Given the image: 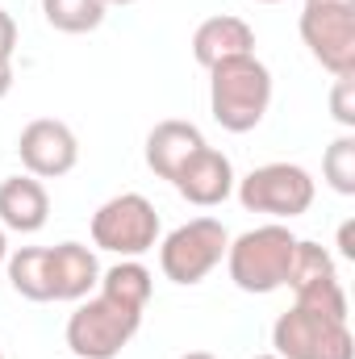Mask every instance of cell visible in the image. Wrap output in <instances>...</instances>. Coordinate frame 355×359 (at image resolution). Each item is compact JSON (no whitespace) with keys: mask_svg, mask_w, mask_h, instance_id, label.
Instances as JSON below:
<instances>
[{"mask_svg":"<svg viewBox=\"0 0 355 359\" xmlns=\"http://www.w3.org/2000/svg\"><path fill=\"white\" fill-rule=\"evenodd\" d=\"M105 0H42V17L59 34H92L105 25Z\"/></svg>","mask_w":355,"mask_h":359,"instance_id":"cell-18","label":"cell"},{"mask_svg":"<svg viewBox=\"0 0 355 359\" xmlns=\"http://www.w3.org/2000/svg\"><path fill=\"white\" fill-rule=\"evenodd\" d=\"M13 92V59H0V100Z\"/></svg>","mask_w":355,"mask_h":359,"instance_id":"cell-23","label":"cell"},{"mask_svg":"<svg viewBox=\"0 0 355 359\" xmlns=\"http://www.w3.org/2000/svg\"><path fill=\"white\" fill-rule=\"evenodd\" d=\"M339 251H343V259H355V222L339 226Z\"/></svg>","mask_w":355,"mask_h":359,"instance_id":"cell-22","label":"cell"},{"mask_svg":"<svg viewBox=\"0 0 355 359\" xmlns=\"http://www.w3.org/2000/svg\"><path fill=\"white\" fill-rule=\"evenodd\" d=\"M293 251H297V234L284 222H267V226H255V230L230 238V247H226V271H230V280H234L239 292L267 297V292H276V288L288 284Z\"/></svg>","mask_w":355,"mask_h":359,"instance_id":"cell-2","label":"cell"},{"mask_svg":"<svg viewBox=\"0 0 355 359\" xmlns=\"http://www.w3.org/2000/svg\"><path fill=\"white\" fill-rule=\"evenodd\" d=\"M330 113L343 130H355V76H335L330 88Z\"/></svg>","mask_w":355,"mask_h":359,"instance_id":"cell-20","label":"cell"},{"mask_svg":"<svg viewBox=\"0 0 355 359\" xmlns=\"http://www.w3.org/2000/svg\"><path fill=\"white\" fill-rule=\"evenodd\" d=\"M96 288L109 292V297H117V301H126V305H134V309H147L151 292H155V280H151V271L142 268L138 259H121L109 271H100Z\"/></svg>","mask_w":355,"mask_h":359,"instance_id":"cell-17","label":"cell"},{"mask_svg":"<svg viewBox=\"0 0 355 359\" xmlns=\"http://www.w3.org/2000/svg\"><path fill=\"white\" fill-rule=\"evenodd\" d=\"M255 359H280V355H276V351H272V355H255Z\"/></svg>","mask_w":355,"mask_h":359,"instance_id":"cell-28","label":"cell"},{"mask_svg":"<svg viewBox=\"0 0 355 359\" xmlns=\"http://www.w3.org/2000/svg\"><path fill=\"white\" fill-rule=\"evenodd\" d=\"M17 155L25 176L34 180H59L80 163V138L67 121L59 117H38L17 134Z\"/></svg>","mask_w":355,"mask_h":359,"instance_id":"cell-10","label":"cell"},{"mask_svg":"<svg viewBox=\"0 0 355 359\" xmlns=\"http://www.w3.org/2000/svg\"><path fill=\"white\" fill-rule=\"evenodd\" d=\"M17 50V21L8 8H0V59H13Z\"/></svg>","mask_w":355,"mask_h":359,"instance_id":"cell-21","label":"cell"},{"mask_svg":"<svg viewBox=\"0 0 355 359\" xmlns=\"http://www.w3.org/2000/svg\"><path fill=\"white\" fill-rule=\"evenodd\" d=\"M92 247L117 259H138L159 247V213L142 192H117L92 213Z\"/></svg>","mask_w":355,"mask_h":359,"instance_id":"cell-4","label":"cell"},{"mask_svg":"<svg viewBox=\"0 0 355 359\" xmlns=\"http://www.w3.org/2000/svg\"><path fill=\"white\" fill-rule=\"evenodd\" d=\"M272 109V72L260 55L209 67V113L226 134H251Z\"/></svg>","mask_w":355,"mask_h":359,"instance_id":"cell-1","label":"cell"},{"mask_svg":"<svg viewBox=\"0 0 355 359\" xmlns=\"http://www.w3.org/2000/svg\"><path fill=\"white\" fill-rule=\"evenodd\" d=\"M147 309H134L109 292L96 288V297L76 301V313L67 318V347L76 359H117L130 339L138 334Z\"/></svg>","mask_w":355,"mask_h":359,"instance_id":"cell-3","label":"cell"},{"mask_svg":"<svg viewBox=\"0 0 355 359\" xmlns=\"http://www.w3.org/2000/svg\"><path fill=\"white\" fill-rule=\"evenodd\" d=\"M226 247H230V230L217 217H192L159 243V268L172 284L192 288L213 268H222Z\"/></svg>","mask_w":355,"mask_h":359,"instance_id":"cell-5","label":"cell"},{"mask_svg":"<svg viewBox=\"0 0 355 359\" xmlns=\"http://www.w3.org/2000/svg\"><path fill=\"white\" fill-rule=\"evenodd\" d=\"M105 4H138V0H105Z\"/></svg>","mask_w":355,"mask_h":359,"instance_id":"cell-27","label":"cell"},{"mask_svg":"<svg viewBox=\"0 0 355 359\" xmlns=\"http://www.w3.org/2000/svg\"><path fill=\"white\" fill-rule=\"evenodd\" d=\"M234 192L247 213H267L276 222H293V217L309 213L318 184L301 163H264L239 180Z\"/></svg>","mask_w":355,"mask_h":359,"instance_id":"cell-6","label":"cell"},{"mask_svg":"<svg viewBox=\"0 0 355 359\" xmlns=\"http://www.w3.org/2000/svg\"><path fill=\"white\" fill-rule=\"evenodd\" d=\"M234 163H230V155H222L217 147H201L184 168H180V176L172 180V188H176L180 196L188 201V205H196V209H213V205H222L226 196H234Z\"/></svg>","mask_w":355,"mask_h":359,"instance_id":"cell-11","label":"cell"},{"mask_svg":"<svg viewBox=\"0 0 355 359\" xmlns=\"http://www.w3.org/2000/svg\"><path fill=\"white\" fill-rule=\"evenodd\" d=\"M239 55H255V29L234 17V13H217V17H205L196 29H192V59L209 72L226 59H239Z\"/></svg>","mask_w":355,"mask_h":359,"instance_id":"cell-12","label":"cell"},{"mask_svg":"<svg viewBox=\"0 0 355 359\" xmlns=\"http://www.w3.org/2000/svg\"><path fill=\"white\" fill-rule=\"evenodd\" d=\"M4 268H8V284L17 297H25L34 305L55 301L51 297V247H17V251H8Z\"/></svg>","mask_w":355,"mask_h":359,"instance_id":"cell-16","label":"cell"},{"mask_svg":"<svg viewBox=\"0 0 355 359\" xmlns=\"http://www.w3.org/2000/svg\"><path fill=\"white\" fill-rule=\"evenodd\" d=\"M205 147V134L192 126V121H180V117H168V121H159L151 134H147V147H142V155H147V168L155 172L159 180H172L180 176V168L196 155Z\"/></svg>","mask_w":355,"mask_h":359,"instance_id":"cell-13","label":"cell"},{"mask_svg":"<svg viewBox=\"0 0 355 359\" xmlns=\"http://www.w3.org/2000/svg\"><path fill=\"white\" fill-rule=\"evenodd\" d=\"M51 217V192L34 176L0 180V226L13 234H38Z\"/></svg>","mask_w":355,"mask_h":359,"instance_id":"cell-14","label":"cell"},{"mask_svg":"<svg viewBox=\"0 0 355 359\" xmlns=\"http://www.w3.org/2000/svg\"><path fill=\"white\" fill-rule=\"evenodd\" d=\"M284 288H293V305L297 309L347 322V288H343L339 268H335V255L326 247H318L309 238H297L293 268H288V284Z\"/></svg>","mask_w":355,"mask_h":359,"instance_id":"cell-8","label":"cell"},{"mask_svg":"<svg viewBox=\"0 0 355 359\" xmlns=\"http://www.w3.org/2000/svg\"><path fill=\"white\" fill-rule=\"evenodd\" d=\"M180 359H217V355H209V351H188V355H180Z\"/></svg>","mask_w":355,"mask_h":359,"instance_id":"cell-25","label":"cell"},{"mask_svg":"<svg viewBox=\"0 0 355 359\" xmlns=\"http://www.w3.org/2000/svg\"><path fill=\"white\" fill-rule=\"evenodd\" d=\"M322 180L339 192V196H355V134H339L326 155H322Z\"/></svg>","mask_w":355,"mask_h":359,"instance_id":"cell-19","label":"cell"},{"mask_svg":"<svg viewBox=\"0 0 355 359\" xmlns=\"http://www.w3.org/2000/svg\"><path fill=\"white\" fill-rule=\"evenodd\" d=\"M255 4H280V0H255Z\"/></svg>","mask_w":355,"mask_h":359,"instance_id":"cell-29","label":"cell"},{"mask_svg":"<svg viewBox=\"0 0 355 359\" xmlns=\"http://www.w3.org/2000/svg\"><path fill=\"white\" fill-rule=\"evenodd\" d=\"M100 284V264L96 251L84 243H59L51 247V297L55 301H84Z\"/></svg>","mask_w":355,"mask_h":359,"instance_id":"cell-15","label":"cell"},{"mask_svg":"<svg viewBox=\"0 0 355 359\" xmlns=\"http://www.w3.org/2000/svg\"><path fill=\"white\" fill-rule=\"evenodd\" d=\"M272 347L280 359H355V334L347 322L293 305L272 322Z\"/></svg>","mask_w":355,"mask_h":359,"instance_id":"cell-7","label":"cell"},{"mask_svg":"<svg viewBox=\"0 0 355 359\" xmlns=\"http://www.w3.org/2000/svg\"><path fill=\"white\" fill-rule=\"evenodd\" d=\"M305 4H355V0H305Z\"/></svg>","mask_w":355,"mask_h":359,"instance_id":"cell-26","label":"cell"},{"mask_svg":"<svg viewBox=\"0 0 355 359\" xmlns=\"http://www.w3.org/2000/svg\"><path fill=\"white\" fill-rule=\"evenodd\" d=\"M0 359H4V351H0Z\"/></svg>","mask_w":355,"mask_h":359,"instance_id":"cell-30","label":"cell"},{"mask_svg":"<svg viewBox=\"0 0 355 359\" xmlns=\"http://www.w3.org/2000/svg\"><path fill=\"white\" fill-rule=\"evenodd\" d=\"M301 42L330 76H355V4H305Z\"/></svg>","mask_w":355,"mask_h":359,"instance_id":"cell-9","label":"cell"},{"mask_svg":"<svg viewBox=\"0 0 355 359\" xmlns=\"http://www.w3.org/2000/svg\"><path fill=\"white\" fill-rule=\"evenodd\" d=\"M4 259H8V230L0 226V264H4Z\"/></svg>","mask_w":355,"mask_h":359,"instance_id":"cell-24","label":"cell"}]
</instances>
